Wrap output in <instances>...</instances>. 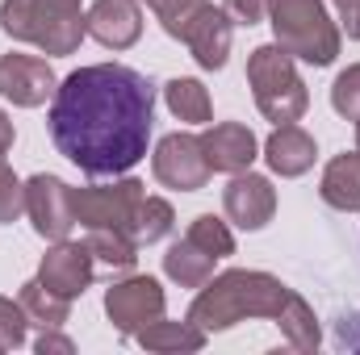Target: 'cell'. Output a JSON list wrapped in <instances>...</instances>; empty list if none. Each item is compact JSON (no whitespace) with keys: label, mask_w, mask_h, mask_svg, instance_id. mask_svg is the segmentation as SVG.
<instances>
[{"label":"cell","mask_w":360,"mask_h":355,"mask_svg":"<svg viewBox=\"0 0 360 355\" xmlns=\"http://www.w3.org/2000/svg\"><path fill=\"white\" fill-rule=\"evenodd\" d=\"M46 121L59 155L84 176H126L151 142L155 84L126 63H92L59 80Z\"/></svg>","instance_id":"obj_1"},{"label":"cell","mask_w":360,"mask_h":355,"mask_svg":"<svg viewBox=\"0 0 360 355\" xmlns=\"http://www.w3.org/2000/svg\"><path fill=\"white\" fill-rule=\"evenodd\" d=\"M293 301V288L281 284L272 272L256 267H231L222 276H210L197 293V301L188 305V322L201 326L205 335L231 330L243 318H281Z\"/></svg>","instance_id":"obj_2"},{"label":"cell","mask_w":360,"mask_h":355,"mask_svg":"<svg viewBox=\"0 0 360 355\" xmlns=\"http://www.w3.org/2000/svg\"><path fill=\"white\" fill-rule=\"evenodd\" d=\"M0 29L55 59L72 55L89 34L80 0H0Z\"/></svg>","instance_id":"obj_3"},{"label":"cell","mask_w":360,"mask_h":355,"mask_svg":"<svg viewBox=\"0 0 360 355\" xmlns=\"http://www.w3.org/2000/svg\"><path fill=\"white\" fill-rule=\"evenodd\" d=\"M269 25L276 46L310 67H331L340 55V25L323 0H269Z\"/></svg>","instance_id":"obj_4"},{"label":"cell","mask_w":360,"mask_h":355,"mask_svg":"<svg viewBox=\"0 0 360 355\" xmlns=\"http://www.w3.org/2000/svg\"><path fill=\"white\" fill-rule=\"evenodd\" d=\"M248 84H252V96H256V109L276 126L302 121L306 109H310V92H306V80L297 76L293 55H285L276 42L256 46L248 55Z\"/></svg>","instance_id":"obj_5"},{"label":"cell","mask_w":360,"mask_h":355,"mask_svg":"<svg viewBox=\"0 0 360 355\" xmlns=\"http://www.w3.org/2000/svg\"><path fill=\"white\" fill-rule=\"evenodd\" d=\"M76 196V222L84 230H126L134 222L139 201L147 196L134 176H122L113 184H92V188H72Z\"/></svg>","instance_id":"obj_6"},{"label":"cell","mask_w":360,"mask_h":355,"mask_svg":"<svg viewBox=\"0 0 360 355\" xmlns=\"http://www.w3.org/2000/svg\"><path fill=\"white\" fill-rule=\"evenodd\" d=\"M164 288L155 276H126V280H113L105 288V314L113 322L117 335H139L143 326H151L155 318H164Z\"/></svg>","instance_id":"obj_7"},{"label":"cell","mask_w":360,"mask_h":355,"mask_svg":"<svg viewBox=\"0 0 360 355\" xmlns=\"http://www.w3.org/2000/svg\"><path fill=\"white\" fill-rule=\"evenodd\" d=\"M25 213L34 222V234L46 239V243H59L76 230V196H72V184H63L51 172H38V176L25 180Z\"/></svg>","instance_id":"obj_8"},{"label":"cell","mask_w":360,"mask_h":355,"mask_svg":"<svg viewBox=\"0 0 360 355\" xmlns=\"http://www.w3.org/2000/svg\"><path fill=\"white\" fill-rule=\"evenodd\" d=\"M151 172H155V180L164 188H176V192H197L214 176V168L205 159V147L193 134H168V138H160V147L151 155Z\"/></svg>","instance_id":"obj_9"},{"label":"cell","mask_w":360,"mask_h":355,"mask_svg":"<svg viewBox=\"0 0 360 355\" xmlns=\"http://www.w3.org/2000/svg\"><path fill=\"white\" fill-rule=\"evenodd\" d=\"M59 88L55 67L38 55H0V96L13 100L17 109H38Z\"/></svg>","instance_id":"obj_10"},{"label":"cell","mask_w":360,"mask_h":355,"mask_svg":"<svg viewBox=\"0 0 360 355\" xmlns=\"http://www.w3.org/2000/svg\"><path fill=\"white\" fill-rule=\"evenodd\" d=\"M222 209L239 230H264L276 213V188L269 176H256L252 168L231 176V184L222 188Z\"/></svg>","instance_id":"obj_11"},{"label":"cell","mask_w":360,"mask_h":355,"mask_svg":"<svg viewBox=\"0 0 360 355\" xmlns=\"http://www.w3.org/2000/svg\"><path fill=\"white\" fill-rule=\"evenodd\" d=\"M92 272H96V260H92L89 243H68V239H59V243L42 255L38 280H42L51 293L76 301V297H84V288L92 284Z\"/></svg>","instance_id":"obj_12"},{"label":"cell","mask_w":360,"mask_h":355,"mask_svg":"<svg viewBox=\"0 0 360 355\" xmlns=\"http://www.w3.org/2000/svg\"><path fill=\"white\" fill-rule=\"evenodd\" d=\"M201 147H205L210 168L222 172V176L248 172L256 163V155H260V142H256V134L243 121H218V126H210L201 134Z\"/></svg>","instance_id":"obj_13"},{"label":"cell","mask_w":360,"mask_h":355,"mask_svg":"<svg viewBox=\"0 0 360 355\" xmlns=\"http://www.w3.org/2000/svg\"><path fill=\"white\" fill-rule=\"evenodd\" d=\"M231 38H235V21H231L222 8L205 4L201 17L188 25L184 46H188V55L197 59V67H205V72H222L226 59H231Z\"/></svg>","instance_id":"obj_14"},{"label":"cell","mask_w":360,"mask_h":355,"mask_svg":"<svg viewBox=\"0 0 360 355\" xmlns=\"http://www.w3.org/2000/svg\"><path fill=\"white\" fill-rule=\"evenodd\" d=\"M84 25L105 51H130L143 38V13L134 0H96Z\"/></svg>","instance_id":"obj_15"},{"label":"cell","mask_w":360,"mask_h":355,"mask_svg":"<svg viewBox=\"0 0 360 355\" xmlns=\"http://www.w3.org/2000/svg\"><path fill=\"white\" fill-rule=\"evenodd\" d=\"M264 159H269V168L281 180H297V176H306V172L314 168L319 147H314V138H310L297 121H289V126H276V130L269 134Z\"/></svg>","instance_id":"obj_16"},{"label":"cell","mask_w":360,"mask_h":355,"mask_svg":"<svg viewBox=\"0 0 360 355\" xmlns=\"http://www.w3.org/2000/svg\"><path fill=\"white\" fill-rule=\"evenodd\" d=\"M319 196L340 213H360V151H344L323 168Z\"/></svg>","instance_id":"obj_17"},{"label":"cell","mask_w":360,"mask_h":355,"mask_svg":"<svg viewBox=\"0 0 360 355\" xmlns=\"http://www.w3.org/2000/svg\"><path fill=\"white\" fill-rule=\"evenodd\" d=\"M214 255L210 251H201L188 234L180 239V243H172L168 247V255H164V276L168 280H176L180 288H201L210 276H214Z\"/></svg>","instance_id":"obj_18"},{"label":"cell","mask_w":360,"mask_h":355,"mask_svg":"<svg viewBox=\"0 0 360 355\" xmlns=\"http://www.w3.org/2000/svg\"><path fill=\"white\" fill-rule=\"evenodd\" d=\"M134 339H139V347H147V351H164V355L201 351V347H205V330H201V326H193L188 318H184V322L155 318V322H151V326H143Z\"/></svg>","instance_id":"obj_19"},{"label":"cell","mask_w":360,"mask_h":355,"mask_svg":"<svg viewBox=\"0 0 360 355\" xmlns=\"http://www.w3.org/2000/svg\"><path fill=\"white\" fill-rule=\"evenodd\" d=\"M164 100L172 109V117L188 121V126H205L214 117V105H210V92L201 80H188V76H176L164 84Z\"/></svg>","instance_id":"obj_20"},{"label":"cell","mask_w":360,"mask_h":355,"mask_svg":"<svg viewBox=\"0 0 360 355\" xmlns=\"http://www.w3.org/2000/svg\"><path fill=\"white\" fill-rule=\"evenodd\" d=\"M17 301L25 305L30 322H34V326H42V330L63 326V322L72 318V301H68V297H59V293H51L38 276H34L30 284H21V297H17Z\"/></svg>","instance_id":"obj_21"},{"label":"cell","mask_w":360,"mask_h":355,"mask_svg":"<svg viewBox=\"0 0 360 355\" xmlns=\"http://www.w3.org/2000/svg\"><path fill=\"white\" fill-rule=\"evenodd\" d=\"M276 326H281V335H285V343H289L293 351H314V347L323 343L319 318H314V309H310V301H306L302 293H293V301H289V309L276 318Z\"/></svg>","instance_id":"obj_22"},{"label":"cell","mask_w":360,"mask_h":355,"mask_svg":"<svg viewBox=\"0 0 360 355\" xmlns=\"http://www.w3.org/2000/svg\"><path fill=\"white\" fill-rule=\"evenodd\" d=\"M172 226H176L172 205H168L164 196H143L139 209H134V222H130V239H134L139 247H151V243L168 239Z\"/></svg>","instance_id":"obj_23"},{"label":"cell","mask_w":360,"mask_h":355,"mask_svg":"<svg viewBox=\"0 0 360 355\" xmlns=\"http://www.w3.org/2000/svg\"><path fill=\"white\" fill-rule=\"evenodd\" d=\"M89 251L96 264L105 267H117V272H130L139 264V243L126 234V230H89Z\"/></svg>","instance_id":"obj_24"},{"label":"cell","mask_w":360,"mask_h":355,"mask_svg":"<svg viewBox=\"0 0 360 355\" xmlns=\"http://www.w3.org/2000/svg\"><path fill=\"white\" fill-rule=\"evenodd\" d=\"M201 251H210L214 260H226V255H235V234H231V226L222 222V217H214V213H197L193 222H188V230H184Z\"/></svg>","instance_id":"obj_25"},{"label":"cell","mask_w":360,"mask_h":355,"mask_svg":"<svg viewBox=\"0 0 360 355\" xmlns=\"http://www.w3.org/2000/svg\"><path fill=\"white\" fill-rule=\"evenodd\" d=\"M147 4H151L155 21L164 25V34H168V38H176V42H184L188 25L201 17V8H205L210 0H147Z\"/></svg>","instance_id":"obj_26"},{"label":"cell","mask_w":360,"mask_h":355,"mask_svg":"<svg viewBox=\"0 0 360 355\" xmlns=\"http://www.w3.org/2000/svg\"><path fill=\"white\" fill-rule=\"evenodd\" d=\"M331 109L348 121H360V63H352L348 72L335 76L331 84Z\"/></svg>","instance_id":"obj_27"},{"label":"cell","mask_w":360,"mask_h":355,"mask_svg":"<svg viewBox=\"0 0 360 355\" xmlns=\"http://www.w3.org/2000/svg\"><path fill=\"white\" fill-rule=\"evenodd\" d=\"M25 330H30V314L21 301L13 297H0V351H13L25 343Z\"/></svg>","instance_id":"obj_28"},{"label":"cell","mask_w":360,"mask_h":355,"mask_svg":"<svg viewBox=\"0 0 360 355\" xmlns=\"http://www.w3.org/2000/svg\"><path fill=\"white\" fill-rule=\"evenodd\" d=\"M21 213H25V184L0 159V226H13Z\"/></svg>","instance_id":"obj_29"},{"label":"cell","mask_w":360,"mask_h":355,"mask_svg":"<svg viewBox=\"0 0 360 355\" xmlns=\"http://www.w3.org/2000/svg\"><path fill=\"white\" fill-rule=\"evenodd\" d=\"M222 13L235 25H260L269 17V0H222Z\"/></svg>","instance_id":"obj_30"},{"label":"cell","mask_w":360,"mask_h":355,"mask_svg":"<svg viewBox=\"0 0 360 355\" xmlns=\"http://www.w3.org/2000/svg\"><path fill=\"white\" fill-rule=\"evenodd\" d=\"M335 4V13H340V25H344V34L360 42V0H331Z\"/></svg>","instance_id":"obj_31"},{"label":"cell","mask_w":360,"mask_h":355,"mask_svg":"<svg viewBox=\"0 0 360 355\" xmlns=\"http://www.w3.org/2000/svg\"><path fill=\"white\" fill-rule=\"evenodd\" d=\"M38 351H42V355H46V351L72 355V351H76V343H72L68 335H59V326H51V330H42V335H38Z\"/></svg>","instance_id":"obj_32"},{"label":"cell","mask_w":360,"mask_h":355,"mask_svg":"<svg viewBox=\"0 0 360 355\" xmlns=\"http://www.w3.org/2000/svg\"><path fill=\"white\" fill-rule=\"evenodd\" d=\"M13 138H17V130H13V121H8V113L0 109V159L13 151Z\"/></svg>","instance_id":"obj_33"},{"label":"cell","mask_w":360,"mask_h":355,"mask_svg":"<svg viewBox=\"0 0 360 355\" xmlns=\"http://www.w3.org/2000/svg\"><path fill=\"white\" fill-rule=\"evenodd\" d=\"M356 151H360V121H356Z\"/></svg>","instance_id":"obj_34"},{"label":"cell","mask_w":360,"mask_h":355,"mask_svg":"<svg viewBox=\"0 0 360 355\" xmlns=\"http://www.w3.org/2000/svg\"><path fill=\"white\" fill-rule=\"evenodd\" d=\"M352 347H360V335H356V343H352Z\"/></svg>","instance_id":"obj_35"}]
</instances>
